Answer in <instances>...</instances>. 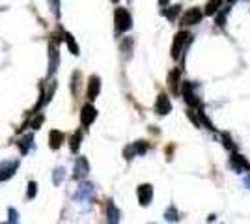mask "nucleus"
I'll use <instances>...</instances> for the list:
<instances>
[{"label": "nucleus", "instance_id": "20e7f679", "mask_svg": "<svg viewBox=\"0 0 250 224\" xmlns=\"http://www.w3.org/2000/svg\"><path fill=\"white\" fill-rule=\"evenodd\" d=\"M17 166H19V161H4V163H0V182L10 180L11 176L15 174V170H17Z\"/></svg>", "mask_w": 250, "mask_h": 224}, {"label": "nucleus", "instance_id": "6e6552de", "mask_svg": "<svg viewBox=\"0 0 250 224\" xmlns=\"http://www.w3.org/2000/svg\"><path fill=\"white\" fill-rule=\"evenodd\" d=\"M88 172H90V164H88V161L84 159V157H79V159L75 161L73 178L75 180H84V178L88 176Z\"/></svg>", "mask_w": 250, "mask_h": 224}, {"label": "nucleus", "instance_id": "4be33fe9", "mask_svg": "<svg viewBox=\"0 0 250 224\" xmlns=\"http://www.w3.org/2000/svg\"><path fill=\"white\" fill-rule=\"evenodd\" d=\"M63 40L67 41V47H69V51H71V53L79 54V47H77V43L73 41V38H71L69 34H65V36H63Z\"/></svg>", "mask_w": 250, "mask_h": 224}, {"label": "nucleus", "instance_id": "2eb2a0df", "mask_svg": "<svg viewBox=\"0 0 250 224\" xmlns=\"http://www.w3.org/2000/svg\"><path fill=\"white\" fill-rule=\"evenodd\" d=\"M179 79H181V71L179 69H174L168 75V86L172 90V94H177L179 92Z\"/></svg>", "mask_w": 250, "mask_h": 224}, {"label": "nucleus", "instance_id": "a878e982", "mask_svg": "<svg viewBox=\"0 0 250 224\" xmlns=\"http://www.w3.org/2000/svg\"><path fill=\"white\" fill-rule=\"evenodd\" d=\"M179 10H181V8H179V6H174V8H172V10L165 11V15H167L168 19H176V15H177V13H179Z\"/></svg>", "mask_w": 250, "mask_h": 224}, {"label": "nucleus", "instance_id": "39448f33", "mask_svg": "<svg viewBox=\"0 0 250 224\" xmlns=\"http://www.w3.org/2000/svg\"><path fill=\"white\" fill-rule=\"evenodd\" d=\"M194 88H196V86L187 82V81L183 82V97H185V101L190 105V108L200 107V99L196 97V94H194Z\"/></svg>", "mask_w": 250, "mask_h": 224}, {"label": "nucleus", "instance_id": "c85d7f7f", "mask_svg": "<svg viewBox=\"0 0 250 224\" xmlns=\"http://www.w3.org/2000/svg\"><path fill=\"white\" fill-rule=\"evenodd\" d=\"M245 185H247V187H250V176H247V178H245Z\"/></svg>", "mask_w": 250, "mask_h": 224}, {"label": "nucleus", "instance_id": "cd10ccee", "mask_svg": "<svg viewBox=\"0 0 250 224\" xmlns=\"http://www.w3.org/2000/svg\"><path fill=\"white\" fill-rule=\"evenodd\" d=\"M51 2V6H52V10H54V13L58 15V8H60V0H49Z\"/></svg>", "mask_w": 250, "mask_h": 224}, {"label": "nucleus", "instance_id": "1a4fd4ad", "mask_svg": "<svg viewBox=\"0 0 250 224\" xmlns=\"http://www.w3.org/2000/svg\"><path fill=\"white\" fill-rule=\"evenodd\" d=\"M95 116H97V110H95L94 105H84L83 107V112H81V122H83L84 127H88V125H92L94 123Z\"/></svg>", "mask_w": 250, "mask_h": 224}, {"label": "nucleus", "instance_id": "0eeeda50", "mask_svg": "<svg viewBox=\"0 0 250 224\" xmlns=\"http://www.w3.org/2000/svg\"><path fill=\"white\" fill-rule=\"evenodd\" d=\"M54 90H56V82H54V81H49V82H45V86H43V92H42V99H40V103L36 105L34 112H38V110H40V108H42L45 103H49V99H51V96L54 94Z\"/></svg>", "mask_w": 250, "mask_h": 224}, {"label": "nucleus", "instance_id": "dca6fc26", "mask_svg": "<svg viewBox=\"0 0 250 224\" xmlns=\"http://www.w3.org/2000/svg\"><path fill=\"white\" fill-rule=\"evenodd\" d=\"M49 144L52 149H58L63 144V133H60L58 129H52L49 133Z\"/></svg>", "mask_w": 250, "mask_h": 224}, {"label": "nucleus", "instance_id": "f257e3e1", "mask_svg": "<svg viewBox=\"0 0 250 224\" xmlns=\"http://www.w3.org/2000/svg\"><path fill=\"white\" fill-rule=\"evenodd\" d=\"M114 21H116V32L124 34L127 32L131 26H133V19H131V13L124 8H118L114 13Z\"/></svg>", "mask_w": 250, "mask_h": 224}, {"label": "nucleus", "instance_id": "393cba45", "mask_svg": "<svg viewBox=\"0 0 250 224\" xmlns=\"http://www.w3.org/2000/svg\"><path fill=\"white\" fill-rule=\"evenodd\" d=\"M36 192H38V185H36V182H30L26 196H28V198H34V196H36Z\"/></svg>", "mask_w": 250, "mask_h": 224}, {"label": "nucleus", "instance_id": "f3484780", "mask_svg": "<svg viewBox=\"0 0 250 224\" xmlns=\"http://www.w3.org/2000/svg\"><path fill=\"white\" fill-rule=\"evenodd\" d=\"M222 2H224V0H209L208 6H206V15H215V13L220 10Z\"/></svg>", "mask_w": 250, "mask_h": 224}, {"label": "nucleus", "instance_id": "ddd939ff", "mask_svg": "<svg viewBox=\"0 0 250 224\" xmlns=\"http://www.w3.org/2000/svg\"><path fill=\"white\" fill-rule=\"evenodd\" d=\"M99 90H101V81H99V77H90V81H88V99L90 101H94L95 97L99 96Z\"/></svg>", "mask_w": 250, "mask_h": 224}, {"label": "nucleus", "instance_id": "412c9836", "mask_svg": "<svg viewBox=\"0 0 250 224\" xmlns=\"http://www.w3.org/2000/svg\"><path fill=\"white\" fill-rule=\"evenodd\" d=\"M51 73H54V69H56V65H58V53H56V47L51 45Z\"/></svg>", "mask_w": 250, "mask_h": 224}, {"label": "nucleus", "instance_id": "aec40b11", "mask_svg": "<svg viewBox=\"0 0 250 224\" xmlns=\"http://www.w3.org/2000/svg\"><path fill=\"white\" fill-rule=\"evenodd\" d=\"M165 219H167V221H172V223H177V221H179V213H177V209L174 207V205L167 209V213H165Z\"/></svg>", "mask_w": 250, "mask_h": 224}, {"label": "nucleus", "instance_id": "6ab92c4d", "mask_svg": "<svg viewBox=\"0 0 250 224\" xmlns=\"http://www.w3.org/2000/svg\"><path fill=\"white\" fill-rule=\"evenodd\" d=\"M81 140H83V133H81V131H77L73 137H71V144H69L73 153L75 151H79V148H81Z\"/></svg>", "mask_w": 250, "mask_h": 224}, {"label": "nucleus", "instance_id": "f03ea898", "mask_svg": "<svg viewBox=\"0 0 250 224\" xmlns=\"http://www.w3.org/2000/svg\"><path fill=\"white\" fill-rule=\"evenodd\" d=\"M202 17H204V11L200 10V8H188V10L181 15V24H183V26L196 24V22L202 21Z\"/></svg>", "mask_w": 250, "mask_h": 224}, {"label": "nucleus", "instance_id": "c756f323", "mask_svg": "<svg viewBox=\"0 0 250 224\" xmlns=\"http://www.w3.org/2000/svg\"><path fill=\"white\" fill-rule=\"evenodd\" d=\"M112 2H118V0H112Z\"/></svg>", "mask_w": 250, "mask_h": 224}, {"label": "nucleus", "instance_id": "423d86ee", "mask_svg": "<svg viewBox=\"0 0 250 224\" xmlns=\"http://www.w3.org/2000/svg\"><path fill=\"white\" fill-rule=\"evenodd\" d=\"M136 194H138V202H140V205H149L151 198H153V187H151L149 183H144V185L138 187Z\"/></svg>", "mask_w": 250, "mask_h": 224}, {"label": "nucleus", "instance_id": "7ed1b4c3", "mask_svg": "<svg viewBox=\"0 0 250 224\" xmlns=\"http://www.w3.org/2000/svg\"><path fill=\"white\" fill-rule=\"evenodd\" d=\"M188 40H190V34L185 32V30H181V32L176 34V40H174V45H172V56H174V58H179V54L185 49V45H187Z\"/></svg>", "mask_w": 250, "mask_h": 224}, {"label": "nucleus", "instance_id": "4468645a", "mask_svg": "<svg viewBox=\"0 0 250 224\" xmlns=\"http://www.w3.org/2000/svg\"><path fill=\"white\" fill-rule=\"evenodd\" d=\"M231 166H233L235 170H239V172H243V170H250L249 161L245 159L243 155H237V153H233V155H231Z\"/></svg>", "mask_w": 250, "mask_h": 224}, {"label": "nucleus", "instance_id": "9b49d317", "mask_svg": "<svg viewBox=\"0 0 250 224\" xmlns=\"http://www.w3.org/2000/svg\"><path fill=\"white\" fill-rule=\"evenodd\" d=\"M106 224H120V209L112 200L106 204Z\"/></svg>", "mask_w": 250, "mask_h": 224}, {"label": "nucleus", "instance_id": "9d476101", "mask_svg": "<svg viewBox=\"0 0 250 224\" xmlns=\"http://www.w3.org/2000/svg\"><path fill=\"white\" fill-rule=\"evenodd\" d=\"M172 110V103H170V97L167 94H161L157 97V103H155V112H159L161 116H165Z\"/></svg>", "mask_w": 250, "mask_h": 224}, {"label": "nucleus", "instance_id": "a211bd4d", "mask_svg": "<svg viewBox=\"0 0 250 224\" xmlns=\"http://www.w3.org/2000/svg\"><path fill=\"white\" fill-rule=\"evenodd\" d=\"M17 146H19V149H21L22 155H26V153H28V149H30V146H32V135L22 137V139L17 142Z\"/></svg>", "mask_w": 250, "mask_h": 224}, {"label": "nucleus", "instance_id": "f8f14e48", "mask_svg": "<svg viewBox=\"0 0 250 224\" xmlns=\"http://www.w3.org/2000/svg\"><path fill=\"white\" fill-rule=\"evenodd\" d=\"M147 146L146 144V140H138V142H135L131 148L125 151V155H127V159H131V155H144L147 151Z\"/></svg>", "mask_w": 250, "mask_h": 224}, {"label": "nucleus", "instance_id": "b1692460", "mask_svg": "<svg viewBox=\"0 0 250 224\" xmlns=\"http://www.w3.org/2000/svg\"><path fill=\"white\" fill-rule=\"evenodd\" d=\"M63 172H65L63 168H56L54 170V185H58L63 180Z\"/></svg>", "mask_w": 250, "mask_h": 224}, {"label": "nucleus", "instance_id": "5701e85b", "mask_svg": "<svg viewBox=\"0 0 250 224\" xmlns=\"http://www.w3.org/2000/svg\"><path fill=\"white\" fill-rule=\"evenodd\" d=\"M10 224H19V213L13 207H10Z\"/></svg>", "mask_w": 250, "mask_h": 224}, {"label": "nucleus", "instance_id": "bb28decb", "mask_svg": "<svg viewBox=\"0 0 250 224\" xmlns=\"http://www.w3.org/2000/svg\"><path fill=\"white\" fill-rule=\"evenodd\" d=\"M42 123H43V116H42V114L36 118V120H32V122H30V125L34 129H40V125H42Z\"/></svg>", "mask_w": 250, "mask_h": 224}]
</instances>
